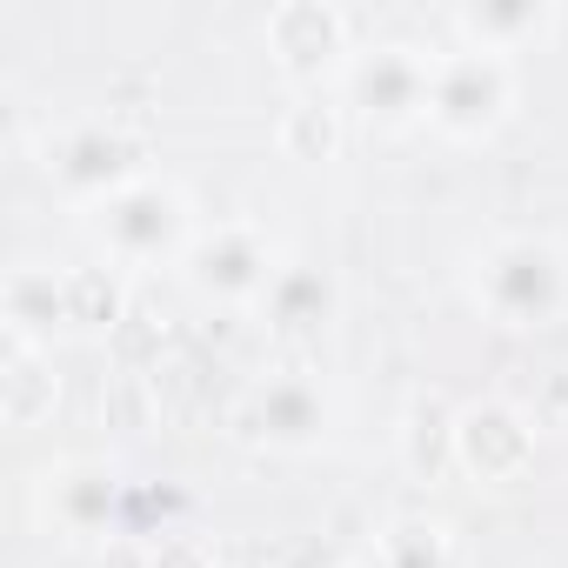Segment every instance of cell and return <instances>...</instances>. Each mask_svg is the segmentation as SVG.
<instances>
[{
  "mask_svg": "<svg viewBox=\"0 0 568 568\" xmlns=\"http://www.w3.org/2000/svg\"><path fill=\"white\" fill-rule=\"evenodd\" d=\"M495 101H501V68H495L488 54H455V61H442V68L428 74V108H435L442 121H455V128L488 121Z\"/></svg>",
  "mask_w": 568,
  "mask_h": 568,
  "instance_id": "cell-3",
  "label": "cell"
},
{
  "mask_svg": "<svg viewBox=\"0 0 568 568\" xmlns=\"http://www.w3.org/2000/svg\"><path fill=\"white\" fill-rule=\"evenodd\" d=\"M101 234H108L121 254L148 261V254L174 247V234H181V201H174L168 187H154V181H128L121 194L101 201Z\"/></svg>",
  "mask_w": 568,
  "mask_h": 568,
  "instance_id": "cell-2",
  "label": "cell"
},
{
  "mask_svg": "<svg viewBox=\"0 0 568 568\" xmlns=\"http://www.w3.org/2000/svg\"><path fill=\"white\" fill-rule=\"evenodd\" d=\"M481 302L501 315V322H548L555 302H561V261L555 247L541 241H501L488 261H481Z\"/></svg>",
  "mask_w": 568,
  "mask_h": 568,
  "instance_id": "cell-1",
  "label": "cell"
},
{
  "mask_svg": "<svg viewBox=\"0 0 568 568\" xmlns=\"http://www.w3.org/2000/svg\"><path fill=\"white\" fill-rule=\"evenodd\" d=\"M68 187H81V194H121L128 187V148L108 134V128H81V134H68L61 148H54V161H48Z\"/></svg>",
  "mask_w": 568,
  "mask_h": 568,
  "instance_id": "cell-4",
  "label": "cell"
},
{
  "mask_svg": "<svg viewBox=\"0 0 568 568\" xmlns=\"http://www.w3.org/2000/svg\"><path fill=\"white\" fill-rule=\"evenodd\" d=\"M254 415H261V435H274V442H308L328 422V408H322V395L308 382H274Z\"/></svg>",
  "mask_w": 568,
  "mask_h": 568,
  "instance_id": "cell-7",
  "label": "cell"
},
{
  "mask_svg": "<svg viewBox=\"0 0 568 568\" xmlns=\"http://www.w3.org/2000/svg\"><path fill=\"white\" fill-rule=\"evenodd\" d=\"M194 281L201 288H221V295H247V288H261L267 281V254H261V241L254 234H214L201 254H194Z\"/></svg>",
  "mask_w": 568,
  "mask_h": 568,
  "instance_id": "cell-6",
  "label": "cell"
},
{
  "mask_svg": "<svg viewBox=\"0 0 568 568\" xmlns=\"http://www.w3.org/2000/svg\"><path fill=\"white\" fill-rule=\"evenodd\" d=\"M355 88H362L368 108H382V114H408V108L428 101V68L408 61V48H375V61H362V74H355Z\"/></svg>",
  "mask_w": 568,
  "mask_h": 568,
  "instance_id": "cell-5",
  "label": "cell"
}]
</instances>
